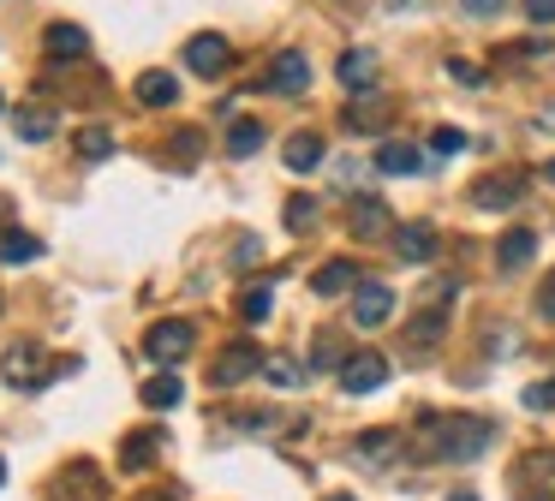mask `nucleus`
<instances>
[{
	"mask_svg": "<svg viewBox=\"0 0 555 501\" xmlns=\"http://www.w3.org/2000/svg\"><path fill=\"white\" fill-rule=\"evenodd\" d=\"M490 441H495L490 418H472V412H424L418 418L424 460H478Z\"/></svg>",
	"mask_w": 555,
	"mask_h": 501,
	"instance_id": "nucleus-1",
	"label": "nucleus"
},
{
	"mask_svg": "<svg viewBox=\"0 0 555 501\" xmlns=\"http://www.w3.org/2000/svg\"><path fill=\"white\" fill-rule=\"evenodd\" d=\"M192 346H197V329L185 317H168V322H156V329L144 334V352L156 358L162 370H173L180 358H192Z\"/></svg>",
	"mask_w": 555,
	"mask_h": 501,
	"instance_id": "nucleus-2",
	"label": "nucleus"
},
{
	"mask_svg": "<svg viewBox=\"0 0 555 501\" xmlns=\"http://www.w3.org/2000/svg\"><path fill=\"white\" fill-rule=\"evenodd\" d=\"M514 489H519V501H555V453L550 448L526 453L514 465Z\"/></svg>",
	"mask_w": 555,
	"mask_h": 501,
	"instance_id": "nucleus-3",
	"label": "nucleus"
},
{
	"mask_svg": "<svg viewBox=\"0 0 555 501\" xmlns=\"http://www.w3.org/2000/svg\"><path fill=\"white\" fill-rule=\"evenodd\" d=\"M395 317V286L388 281H359L352 286V329H383Z\"/></svg>",
	"mask_w": 555,
	"mask_h": 501,
	"instance_id": "nucleus-4",
	"label": "nucleus"
},
{
	"mask_svg": "<svg viewBox=\"0 0 555 501\" xmlns=\"http://www.w3.org/2000/svg\"><path fill=\"white\" fill-rule=\"evenodd\" d=\"M257 370H263V352H257L251 341H240V346H228V352L209 364V382H216V388H240L245 376H257Z\"/></svg>",
	"mask_w": 555,
	"mask_h": 501,
	"instance_id": "nucleus-5",
	"label": "nucleus"
},
{
	"mask_svg": "<svg viewBox=\"0 0 555 501\" xmlns=\"http://www.w3.org/2000/svg\"><path fill=\"white\" fill-rule=\"evenodd\" d=\"M228 60H233V48H228V36H216V30H204V36L185 42V66H192L197 78H221Z\"/></svg>",
	"mask_w": 555,
	"mask_h": 501,
	"instance_id": "nucleus-6",
	"label": "nucleus"
},
{
	"mask_svg": "<svg viewBox=\"0 0 555 501\" xmlns=\"http://www.w3.org/2000/svg\"><path fill=\"white\" fill-rule=\"evenodd\" d=\"M269 90L275 95H305V84H311V60L299 54V48H281L275 60H269Z\"/></svg>",
	"mask_w": 555,
	"mask_h": 501,
	"instance_id": "nucleus-7",
	"label": "nucleus"
},
{
	"mask_svg": "<svg viewBox=\"0 0 555 501\" xmlns=\"http://www.w3.org/2000/svg\"><path fill=\"white\" fill-rule=\"evenodd\" d=\"M388 382V358L383 352H352L347 364H340V388L347 394H376Z\"/></svg>",
	"mask_w": 555,
	"mask_h": 501,
	"instance_id": "nucleus-8",
	"label": "nucleus"
},
{
	"mask_svg": "<svg viewBox=\"0 0 555 501\" xmlns=\"http://www.w3.org/2000/svg\"><path fill=\"white\" fill-rule=\"evenodd\" d=\"M54 501H102V472L96 465H66L61 477H54Z\"/></svg>",
	"mask_w": 555,
	"mask_h": 501,
	"instance_id": "nucleus-9",
	"label": "nucleus"
},
{
	"mask_svg": "<svg viewBox=\"0 0 555 501\" xmlns=\"http://www.w3.org/2000/svg\"><path fill=\"white\" fill-rule=\"evenodd\" d=\"M519 197H526V179L519 174H490V179L472 185V203H478V209H507V203H519Z\"/></svg>",
	"mask_w": 555,
	"mask_h": 501,
	"instance_id": "nucleus-10",
	"label": "nucleus"
},
{
	"mask_svg": "<svg viewBox=\"0 0 555 501\" xmlns=\"http://www.w3.org/2000/svg\"><path fill=\"white\" fill-rule=\"evenodd\" d=\"M162 448H168V436H162V429H132V436L120 441V465H126V472H150Z\"/></svg>",
	"mask_w": 555,
	"mask_h": 501,
	"instance_id": "nucleus-11",
	"label": "nucleus"
},
{
	"mask_svg": "<svg viewBox=\"0 0 555 501\" xmlns=\"http://www.w3.org/2000/svg\"><path fill=\"white\" fill-rule=\"evenodd\" d=\"M364 274H359V262H347V257H335V262H323L317 269V281H311V293L317 298H340V293H352Z\"/></svg>",
	"mask_w": 555,
	"mask_h": 501,
	"instance_id": "nucleus-12",
	"label": "nucleus"
},
{
	"mask_svg": "<svg viewBox=\"0 0 555 501\" xmlns=\"http://www.w3.org/2000/svg\"><path fill=\"white\" fill-rule=\"evenodd\" d=\"M531 257H538V233H531V227H507V233L495 239V262H502V269H526Z\"/></svg>",
	"mask_w": 555,
	"mask_h": 501,
	"instance_id": "nucleus-13",
	"label": "nucleus"
},
{
	"mask_svg": "<svg viewBox=\"0 0 555 501\" xmlns=\"http://www.w3.org/2000/svg\"><path fill=\"white\" fill-rule=\"evenodd\" d=\"M371 167H383V174H424V150H418V143L388 138V143H376V162Z\"/></svg>",
	"mask_w": 555,
	"mask_h": 501,
	"instance_id": "nucleus-14",
	"label": "nucleus"
},
{
	"mask_svg": "<svg viewBox=\"0 0 555 501\" xmlns=\"http://www.w3.org/2000/svg\"><path fill=\"white\" fill-rule=\"evenodd\" d=\"M323 138H317V131H293L287 138V150H281V162L293 167V174H317V162H323Z\"/></svg>",
	"mask_w": 555,
	"mask_h": 501,
	"instance_id": "nucleus-15",
	"label": "nucleus"
},
{
	"mask_svg": "<svg viewBox=\"0 0 555 501\" xmlns=\"http://www.w3.org/2000/svg\"><path fill=\"white\" fill-rule=\"evenodd\" d=\"M340 84H347L352 95L376 90V54L371 48H347V54H340Z\"/></svg>",
	"mask_w": 555,
	"mask_h": 501,
	"instance_id": "nucleus-16",
	"label": "nucleus"
},
{
	"mask_svg": "<svg viewBox=\"0 0 555 501\" xmlns=\"http://www.w3.org/2000/svg\"><path fill=\"white\" fill-rule=\"evenodd\" d=\"M37 358H42V352H37L30 341L13 346V352H7V364H0V376L13 382V388H37V382H42V376H37Z\"/></svg>",
	"mask_w": 555,
	"mask_h": 501,
	"instance_id": "nucleus-17",
	"label": "nucleus"
},
{
	"mask_svg": "<svg viewBox=\"0 0 555 501\" xmlns=\"http://www.w3.org/2000/svg\"><path fill=\"white\" fill-rule=\"evenodd\" d=\"M42 48H49L54 60H73L90 48V36H85V24H49V30H42Z\"/></svg>",
	"mask_w": 555,
	"mask_h": 501,
	"instance_id": "nucleus-18",
	"label": "nucleus"
},
{
	"mask_svg": "<svg viewBox=\"0 0 555 501\" xmlns=\"http://www.w3.org/2000/svg\"><path fill=\"white\" fill-rule=\"evenodd\" d=\"M352 233H359V239H383L388 233V203H376V197H359V203H352Z\"/></svg>",
	"mask_w": 555,
	"mask_h": 501,
	"instance_id": "nucleus-19",
	"label": "nucleus"
},
{
	"mask_svg": "<svg viewBox=\"0 0 555 501\" xmlns=\"http://www.w3.org/2000/svg\"><path fill=\"white\" fill-rule=\"evenodd\" d=\"M37 257H42V239L37 233H18V227H7V233H0V262H7V269L37 262Z\"/></svg>",
	"mask_w": 555,
	"mask_h": 501,
	"instance_id": "nucleus-20",
	"label": "nucleus"
},
{
	"mask_svg": "<svg viewBox=\"0 0 555 501\" xmlns=\"http://www.w3.org/2000/svg\"><path fill=\"white\" fill-rule=\"evenodd\" d=\"M138 102H144V107H173V102H180L173 72H144V78H138Z\"/></svg>",
	"mask_w": 555,
	"mask_h": 501,
	"instance_id": "nucleus-21",
	"label": "nucleus"
},
{
	"mask_svg": "<svg viewBox=\"0 0 555 501\" xmlns=\"http://www.w3.org/2000/svg\"><path fill=\"white\" fill-rule=\"evenodd\" d=\"M395 251H400L406 262H436V233H430V227H400V233H395Z\"/></svg>",
	"mask_w": 555,
	"mask_h": 501,
	"instance_id": "nucleus-22",
	"label": "nucleus"
},
{
	"mask_svg": "<svg viewBox=\"0 0 555 501\" xmlns=\"http://www.w3.org/2000/svg\"><path fill=\"white\" fill-rule=\"evenodd\" d=\"M180 400H185V382L173 376V370H162V376L144 382V406H156V412H168V406H180Z\"/></svg>",
	"mask_w": 555,
	"mask_h": 501,
	"instance_id": "nucleus-23",
	"label": "nucleus"
},
{
	"mask_svg": "<svg viewBox=\"0 0 555 501\" xmlns=\"http://www.w3.org/2000/svg\"><path fill=\"white\" fill-rule=\"evenodd\" d=\"M442 329H448L442 310H424L418 322H406V346H412V352H430V346L442 341Z\"/></svg>",
	"mask_w": 555,
	"mask_h": 501,
	"instance_id": "nucleus-24",
	"label": "nucleus"
},
{
	"mask_svg": "<svg viewBox=\"0 0 555 501\" xmlns=\"http://www.w3.org/2000/svg\"><path fill=\"white\" fill-rule=\"evenodd\" d=\"M395 448H400V429H371V436L352 441V453L371 460V465H388V453H395Z\"/></svg>",
	"mask_w": 555,
	"mask_h": 501,
	"instance_id": "nucleus-25",
	"label": "nucleus"
},
{
	"mask_svg": "<svg viewBox=\"0 0 555 501\" xmlns=\"http://www.w3.org/2000/svg\"><path fill=\"white\" fill-rule=\"evenodd\" d=\"M347 358H352V352L340 346V334H335V329H323V334L311 341V370H340Z\"/></svg>",
	"mask_w": 555,
	"mask_h": 501,
	"instance_id": "nucleus-26",
	"label": "nucleus"
},
{
	"mask_svg": "<svg viewBox=\"0 0 555 501\" xmlns=\"http://www.w3.org/2000/svg\"><path fill=\"white\" fill-rule=\"evenodd\" d=\"M13 126H18V138H25V143H49L54 138V114H49V107H18Z\"/></svg>",
	"mask_w": 555,
	"mask_h": 501,
	"instance_id": "nucleus-27",
	"label": "nucleus"
},
{
	"mask_svg": "<svg viewBox=\"0 0 555 501\" xmlns=\"http://www.w3.org/2000/svg\"><path fill=\"white\" fill-rule=\"evenodd\" d=\"M263 150V119H233L228 126V155H257Z\"/></svg>",
	"mask_w": 555,
	"mask_h": 501,
	"instance_id": "nucleus-28",
	"label": "nucleus"
},
{
	"mask_svg": "<svg viewBox=\"0 0 555 501\" xmlns=\"http://www.w3.org/2000/svg\"><path fill=\"white\" fill-rule=\"evenodd\" d=\"M269 310H275V286H245L240 317H245V322H269Z\"/></svg>",
	"mask_w": 555,
	"mask_h": 501,
	"instance_id": "nucleus-29",
	"label": "nucleus"
},
{
	"mask_svg": "<svg viewBox=\"0 0 555 501\" xmlns=\"http://www.w3.org/2000/svg\"><path fill=\"white\" fill-rule=\"evenodd\" d=\"M78 155H85V162L114 155V131H108V126H85V131H78Z\"/></svg>",
	"mask_w": 555,
	"mask_h": 501,
	"instance_id": "nucleus-30",
	"label": "nucleus"
},
{
	"mask_svg": "<svg viewBox=\"0 0 555 501\" xmlns=\"http://www.w3.org/2000/svg\"><path fill=\"white\" fill-rule=\"evenodd\" d=\"M263 376L275 382V388H299V382H305V370L293 364V358H281V352H275V358H263Z\"/></svg>",
	"mask_w": 555,
	"mask_h": 501,
	"instance_id": "nucleus-31",
	"label": "nucleus"
},
{
	"mask_svg": "<svg viewBox=\"0 0 555 501\" xmlns=\"http://www.w3.org/2000/svg\"><path fill=\"white\" fill-rule=\"evenodd\" d=\"M519 400L531 406V412H555V376H543V382H531L526 394H519Z\"/></svg>",
	"mask_w": 555,
	"mask_h": 501,
	"instance_id": "nucleus-32",
	"label": "nucleus"
},
{
	"mask_svg": "<svg viewBox=\"0 0 555 501\" xmlns=\"http://www.w3.org/2000/svg\"><path fill=\"white\" fill-rule=\"evenodd\" d=\"M311 221H317V203L311 197H293L287 203V227H293V233H311Z\"/></svg>",
	"mask_w": 555,
	"mask_h": 501,
	"instance_id": "nucleus-33",
	"label": "nucleus"
},
{
	"mask_svg": "<svg viewBox=\"0 0 555 501\" xmlns=\"http://www.w3.org/2000/svg\"><path fill=\"white\" fill-rule=\"evenodd\" d=\"M430 150H436V155H460V150H466V131H454V126L430 131Z\"/></svg>",
	"mask_w": 555,
	"mask_h": 501,
	"instance_id": "nucleus-34",
	"label": "nucleus"
},
{
	"mask_svg": "<svg viewBox=\"0 0 555 501\" xmlns=\"http://www.w3.org/2000/svg\"><path fill=\"white\" fill-rule=\"evenodd\" d=\"M448 72H454V84H466V90H478V84H483V72L472 66V60H448Z\"/></svg>",
	"mask_w": 555,
	"mask_h": 501,
	"instance_id": "nucleus-35",
	"label": "nucleus"
},
{
	"mask_svg": "<svg viewBox=\"0 0 555 501\" xmlns=\"http://www.w3.org/2000/svg\"><path fill=\"white\" fill-rule=\"evenodd\" d=\"M526 18L531 24H555V0H526Z\"/></svg>",
	"mask_w": 555,
	"mask_h": 501,
	"instance_id": "nucleus-36",
	"label": "nucleus"
},
{
	"mask_svg": "<svg viewBox=\"0 0 555 501\" xmlns=\"http://www.w3.org/2000/svg\"><path fill=\"white\" fill-rule=\"evenodd\" d=\"M460 7H466V12H472V18H495V12H502V7H507V0H460Z\"/></svg>",
	"mask_w": 555,
	"mask_h": 501,
	"instance_id": "nucleus-37",
	"label": "nucleus"
},
{
	"mask_svg": "<svg viewBox=\"0 0 555 501\" xmlns=\"http://www.w3.org/2000/svg\"><path fill=\"white\" fill-rule=\"evenodd\" d=\"M538 310H543V317L555 322V274H550V281H543V293H538Z\"/></svg>",
	"mask_w": 555,
	"mask_h": 501,
	"instance_id": "nucleus-38",
	"label": "nucleus"
},
{
	"mask_svg": "<svg viewBox=\"0 0 555 501\" xmlns=\"http://www.w3.org/2000/svg\"><path fill=\"white\" fill-rule=\"evenodd\" d=\"M538 126H543V131H555V107H543V119H538Z\"/></svg>",
	"mask_w": 555,
	"mask_h": 501,
	"instance_id": "nucleus-39",
	"label": "nucleus"
},
{
	"mask_svg": "<svg viewBox=\"0 0 555 501\" xmlns=\"http://www.w3.org/2000/svg\"><path fill=\"white\" fill-rule=\"evenodd\" d=\"M543 179H550V185H555V162H543Z\"/></svg>",
	"mask_w": 555,
	"mask_h": 501,
	"instance_id": "nucleus-40",
	"label": "nucleus"
},
{
	"mask_svg": "<svg viewBox=\"0 0 555 501\" xmlns=\"http://www.w3.org/2000/svg\"><path fill=\"white\" fill-rule=\"evenodd\" d=\"M448 501H478V496H448Z\"/></svg>",
	"mask_w": 555,
	"mask_h": 501,
	"instance_id": "nucleus-41",
	"label": "nucleus"
},
{
	"mask_svg": "<svg viewBox=\"0 0 555 501\" xmlns=\"http://www.w3.org/2000/svg\"><path fill=\"white\" fill-rule=\"evenodd\" d=\"M144 501H173V496H144Z\"/></svg>",
	"mask_w": 555,
	"mask_h": 501,
	"instance_id": "nucleus-42",
	"label": "nucleus"
},
{
	"mask_svg": "<svg viewBox=\"0 0 555 501\" xmlns=\"http://www.w3.org/2000/svg\"><path fill=\"white\" fill-rule=\"evenodd\" d=\"M0 484H7V460H0Z\"/></svg>",
	"mask_w": 555,
	"mask_h": 501,
	"instance_id": "nucleus-43",
	"label": "nucleus"
},
{
	"mask_svg": "<svg viewBox=\"0 0 555 501\" xmlns=\"http://www.w3.org/2000/svg\"><path fill=\"white\" fill-rule=\"evenodd\" d=\"M328 501H352V496H328Z\"/></svg>",
	"mask_w": 555,
	"mask_h": 501,
	"instance_id": "nucleus-44",
	"label": "nucleus"
},
{
	"mask_svg": "<svg viewBox=\"0 0 555 501\" xmlns=\"http://www.w3.org/2000/svg\"><path fill=\"white\" fill-rule=\"evenodd\" d=\"M0 107H7V95H0Z\"/></svg>",
	"mask_w": 555,
	"mask_h": 501,
	"instance_id": "nucleus-45",
	"label": "nucleus"
}]
</instances>
